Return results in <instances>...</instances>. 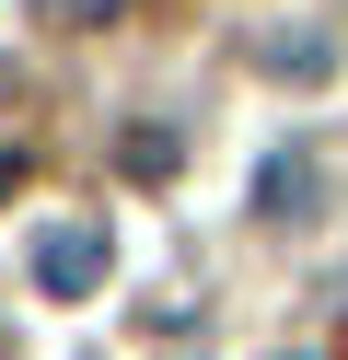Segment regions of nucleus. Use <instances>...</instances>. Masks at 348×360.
Here are the masks:
<instances>
[{
    "label": "nucleus",
    "instance_id": "nucleus-1",
    "mask_svg": "<svg viewBox=\"0 0 348 360\" xmlns=\"http://www.w3.org/2000/svg\"><path fill=\"white\" fill-rule=\"evenodd\" d=\"M105 267H116L105 221H46V233H35V290H46V302H93Z\"/></svg>",
    "mask_w": 348,
    "mask_h": 360
},
{
    "label": "nucleus",
    "instance_id": "nucleus-2",
    "mask_svg": "<svg viewBox=\"0 0 348 360\" xmlns=\"http://www.w3.org/2000/svg\"><path fill=\"white\" fill-rule=\"evenodd\" d=\"M314 186H325V163L314 151H267V174H255V221H314Z\"/></svg>",
    "mask_w": 348,
    "mask_h": 360
},
{
    "label": "nucleus",
    "instance_id": "nucleus-3",
    "mask_svg": "<svg viewBox=\"0 0 348 360\" xmlns=\"http://www.w3.org/2000/svg\"><path fill=\"white\" fill-rule=\"evenodd\" d=\"M174 163H186V140H174V128H128V140H116V174H128V186H162Z\"/></svg>",
    "mask_w": 348,
    "mask_h": 360
},
{
    "label": "nucleus",
    "instance_id": "nucleus-4",
    "mask_svg": "<svg viewBox=\"0 0 348 360\" xmlns=\"http://www.w3.org/2000/svg\"><path fill=\"white\" fill-rule=\"evenodd\" d=\"M267 70H290V82H314V70H325V35H267Z\"/></svg>",
    "mask_w": 348,
    "mask_h": 360
},
{
    "label": "nucleus",
    "instance_id": "nucleus-5",
    "mask_svg": "<svg viewBox=\"0 0 348 360\" xmlns=\"http://www.w3.org/2000/svg\"><path fill=\"white\" fill-rule=\"evenodd\" d=\"M58 24H105V12H128V0H46Z\"/></svg>",
    "mask_w": 348,
    "mask_h": 360
},
{
    "label": "nucleus",
    "instance_id": "nucleus-6",
    "mask_svg": "<svg viewBox=\"0 0 348 360\" xmlns=\"http://www.w3.org/2000/svg\"><path fill=\"white\" fill-rule=\"evenodd\" d=\"M12 186H23V151H0V198H12Z\"/></svg>",
    "mask_w": 348,
    "mask_h": 360
},
{
    "label": "nucleus",
    "instance_id": "nucleus-7",
    "mask_svg": "<svg viewBox=\"0 0 348 360\" xmlns=\"http://www.w3.org/2000/svg\"><path fill=\"white\" fill-rule=\"evenodd\" d=\"M0 360H12V337H0Z\"/></svg>",
    "mask_w": 348,
    "mask_h": 360
}]
</instances>
